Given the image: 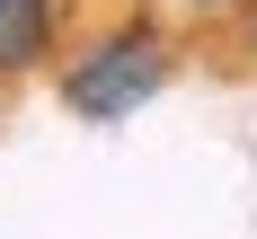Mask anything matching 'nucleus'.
I'll use <instances>...</instances> for the list:
<instances>
[{"mask_svg":"<svg viewBox=\"0 0 257 239\" xmlns=\"http://www.w3.org/2000/svg\"><path fill=\"white\" fill-rule=\"evenodd\" d=\"M169 89V36L160 27H106L98 45L62 62V106L80 124H124Z\"/></svg>","mask_w":257,"mask_h":239,"instance_id":"obj_1","label":"nucleus"},{"mask_svg":"<svg viewBox=\"0 0 257 239\" xmlns=\"http://www.w3.org/2000/svg\"><path fill=\"white\" fill-rule=\"evenodd\" d=\"M53 18H62V0H0V80L45 71V53H53Z\"/></svg>","mask_w":257,"mask_h":239,"instance_id":"obj_2","label":"nucleus"},{"mask_svg":"<svg viewBox=\"0 0 257 239\" xmlns=\"http://www.w3.org/2000/svg\"><path fill=\"white\" fill-rule=\"evenodd\" d=\"M178 9H195V18H213V9H239V0H178Z\"/></svg>","mask_w":257,"mask_h":239,"instance_id":"obj_3","label":"nucleus"}]
</instances>
